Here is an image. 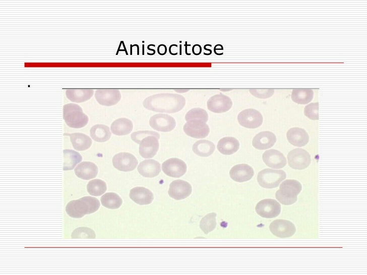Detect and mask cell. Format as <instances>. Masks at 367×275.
<instances>
[{
	"label": "cell",
	"instance_id": "35",
	"mask_svg": "<svg viewBox=\"0 0 367 275\" xmlns=\"http://www.w3.org/2000/svg\"><path fill=\"white\" fill-rule=\"evenodd\" d=\"M216 213H211L206 215L201 220L200 227L205 234H208L215 228L216 226Z\"/></svg>",
	"mask_w": 367,
	"mask_h": 275
},
{
	"label": "cell",
	"instance_id": "39",
	"mask_svg": "<svg viewBox=\"0 0 367 275\" xmlns=\"http://www.w3.org/2000/svg\"><path fill=\"white\" fill-rule=\"evenodd\" d=\"M151 135L154 136L158 139L160 138V135L157 132L145 130L138 131L133 132L131 134V138L134 142L140 144L143 139Z\"/></svg>",
	"mask_w": 367,
	"mask_h": 275
},
{
	"label": "cell",
	"instance_id": "34",
	"mask_svg": "<svg viewBox=\"0 0 367 275\" xmlns=\"http://www.w3.org/2000/svg\"><path fill=\"white\" fill-rule=\"evenodd\" d=\"M88 192L93 196H100L107 189L106 183L99 179L91 180L87 185Z\"/></svg>",
	"mask_w": 367,
	"mask_h": 275
},
{
	"label": "cell",
	"instance_id": "38",
	"mask_svg": "<svg viewBox=\"0 0 367 275\" xmlns=\"http://www.w3.org/2000/svg\"><path fill=\"white\" fill-rule=\"evenodd\" d=\"M304 115L312 120L319 119V103H311L304 109Z\"/></svg>",
	"mask_w": 367,
	"mask_h": 275
},
{
	"label": "cell",
	"instance_id": "11",
	"mask_svg": "<svg viewBox=\"0 0 367 275\" xmlns=\"http://www.w3.org/2000/svg\"><path fill=\"white\" fill-rule=\"evenodd\" d=\"M136 157L129 153L123 152L114 155L112 158L113 166L117 170L128 172L134 170L138 165Z\"/></svg>",
	"mask_w": 367,
	"mask_h": 275
},
{
	"label": "cell",
	"instance_id": "18",
	"mask_svg": "<svg viewBox=\"0 0 367 275\" xmlns=\"http://www.w3.org/2000/svg\"><path fill=\"white\" fill-rule=\"evenodd\" d=\"M158 139L154 136H148L143 139L140 144L139 153L144 158L153 157L159 149Z\"/></svg>",
	"mask_w": 367,
	"mask_h": 275
},
{
	"label": "cell",
	"instance_id": "30",
	"mask_svg": "<svg viewBox=\"0 0 367 275\" xmlns=\"http://www.w3.org/2000/svg\"><path fill=\"white\" fill-rule=\"evenodd\" d=\"M91 137L98 142H104L108 140L111 136L109 128L104 124H96L93 126L90 130Z\"/></svg>",
	"mask_w": 367,
	"mask_h": 275
},
{
	"label": "cell",
	"instance_id": "33",
	"mask_svg": "<svg viewBox=\"0 0 367 275\" xmlns=\"http://www.w3.org/2000/svg\"><path fill=\"white\" fill-rule=\"evenodd\" d=\"M100 200L103 206L112 210L119 208L123 202L120 196L114 192H107L101 196Z\"/></svg>",
	"mask_w": 367,
	"mask_h": 275
},
{
	"label": "cell",
	"instance_id": "8",
	"mask_svg": "<svg viewBox=\"0 0 367 275\" xmlns=\"http://www.w3.org/2000/svg\"><path fill=\"white\" fill-rule=\"evenodd\" d=\"M257 214L264 218L271 219L278 216L281 212V205L274 199H264L256 207Z\"/></svg>",
	"mask_w": 367,
	"mask_h": 275
},
{
	"label": "cell",
	"instance_id": "40",
	"mask_svg": "<svg viewBox=\"0 0 367 275\" xmlns=\"http://www.w3.org/2000/svg\"><path fill=\"white\" fill-rule=\"evenodd\" d=\"M249 91L255 97L261 99L269 98L274 93V90L272 89H252Z\"/></svg>",
	"mask_w": 367,
	"mask_h": 275
},
{
	"label": "cell",
	"instance_id": "32",
	"mask_svg": "<svg viewBox=\"0 0 367 275\" xmlns=\"http://www.w3.org/2000/svg\"><path fill=\"white\" fill-rule=\"evenodd\" d=\"M314 96L312 89H293L291 95L292 100L299 104H306L311 102Z\"/></svg>",
	"mask_w": 367,
	"mask_h": 275
},
{
	"label": "cell",
	"instance_id": "24",
	"mask_svg": "<svg viewBox=\"0 0 367 275\" xmlns=\"http://www.w3.org/2000/svg\"><path fill=\"white\" fill-rule=\"evenodd\" d=\"M77 177L84 180L95 178L98 173V167L91 162H82L79 164L74 170Z\"/></svg>",
	"mask_w": 367,
	"mask_h": 275
},
{
	"label": "cell",
	"instance_id": "45",
	"mask_svg": "<svg viewBox=\"0 0 367 275\" xmlns=\"http://www.w3.org/2000/svg\"><path fill=\"white\" fill-rule=\"evenodd\" d=\"M204 49L206 50H207L209 51V55H210L212 53V50L210 49H208L206 46V45L204 46Z\"/></svg>",
	"mask_w": 367,
	"mask_h": 275
},
{
	"label": "cell",
	"instance_id": "2",
	"mask_svg": "<svg viewBox=\"0 0 367 275\" xmlns=\"http://www.w3.org/2000/svg\"><path fill=\"white\" fill-rule=\"evenodd\" d=\"M99 207L98 199L88 196L70 201L66 205V211L72 218H81L85 215L95 212Z\"/></svg>",
	"mask_w": 367,
	"mask_h": 275
},
{
	"label": "cell",
	"instance_id": "17",
	"mask_svg": "<svg viewBox=\"0 0 367 275\" xmlns=\"http://www.w3.org/2000/svg\"><path fill=\"white\" fill-rule=\"evenodd\" d=\"M262 158L265 164L272 168L280 169L283 168L287 161L283 154L280 151L271 149L265 151Z\"/></svg>",
	"mask_w": 367,
	"mask_h": 275
},
{
	"label": "cell",
	"instance_id": "15",
	"mask_svg": "<svg viewBox=\"0 0 367 275\" xmlns=\"http://www.w3.org/2000/svg\"><path fill=\"white\" fill-rule=\"evenodd\" d=\"M192 188L188 182L177 179L173 181L169 185L168 194L175 200H181L188 197L191 193Z\"/></svg>",
	"mask_w": 367,
	"mask_h": 275
},
{
	"label": "cell",
	"instance_id": "23",
	"mask_svg": "<svg viewBox=\"0 0 367 275\" xmlns=\"http://www.w3.org/2000/svg\"><path fill=\"white\" fill-rule=\"evenodd\" d=\"M139 173L143 176L152 178L157 176L161 171V166L157 161L153 159L141 162L138 166Z\"/></svg>",
	"mask_w": 367,
	"mask_h": 275
},
{
	"label": "cell",
	"instance_id": "5",
	"mask_svg": "<svg viewBox=\"0 0 367 275\" xmlns=\"http://www.w3.org/2000/svg\"><path fill=\"white\" fill-rule=\"evenodd\" d=\"M286 177V173L282 170L266 168L259 172L257 181L262 187L274 188L277 187Z\"/></svg>",
	"mask_w": 367,
	"mask_h": 275
},
{
	"label": "cell",
	"instance_id": "10",
	"mask_svg": "<svg viewBox=\"0 0 367 275\" xmlns=\"http://www.w3.org/2000/svg\"><path fill=\"white\" fill-rule=\"evenodd\" d=\"M208 109L214 113H221L228 111L232 106L231 99L222 93L211 97L207 101Z\"/></svg>",
	"mask_w": 367,
	"mask_h": 275
},
{
	"label": "cell",
	"instance_id": "6",
	"mask_svg": "<svg viewBox=\"0 0 367 275\" xmlns=\"http://www.w3.org/2000/svg\"><path fill=\"white\" fill-rule=\"evenodd\" d=\"M287 159L289 166L295 170L307 168L311 162L309 153L300 148H296L290 151L287 155Z\"/></svg>",
	"mask_w": 367,
	"mask_h": 275
},
{
	"label": "cell",
	"instance_id": "37",
	"mask_svg": "<svg viewBox=\"0 0 367 275\" xmlns=\"http://www.w3.org/2000/svg\"><path fill=\"white\" fill-rule=\"evenodd\" d=\"M72 238H95L96 237L94 231L85 227H79L76 229L72 233Z\"/></svg>",
	"mask_w": 367,
	"mask_h": 275
},
{
	"label": "cell",
	"instance_id": "7",
	"mask_svg": "<svg viewBox=\"0 0 367 275\" xmlns=\"http://www.w3.org/2000/svg\"><path fill=\"white\" fill-rule=\"evenodd\" d=\"M239 123L242 126L249 128H256L262 124L263 118L258 110L246 109L241 111L237 116Z\"/></svg>",
	"mask_w": 367,
	"mask_h": 275
},
{
	"label": "cell",
	"instance_id": "44",
	"mask_svg": "<svg viewBox=\"0 0 367 275\" xmlns=\"http://www.w3.org/2000/svg\"><path fill=\"white\" fill-rule=\"evenodd\" d=\"M175 91L178 93H185L189 91V90H185V89H178V90H175Z\"/></svg>",
	"mask_w": 367,
	"mask_h": 275
},
{
	"label": "cell",
	"instance_id": "36",
	"mask_svg": "<svg viewBox=\"0 0 367 275\" xmlns=\"http://www.w3.org/2000/svg\"><path fill=\"white\" fill-rule=\"evenodd\" d=\"M185 119L187 121L192 120H200L206 122L208 120V115L205 110L201 108H194L186 113Z\"/></svg>",
	"mask_w": 367,
	"mask_h": 275
},
{
	"label": "cell",
	"instance_id": "42",
	"mask_svg": "<svg viewBox=\"0 0 367 275\" xmlns=\"http://www.w3.org/2000/svg\"><path fill=\"white\" fill-rule=\"evenodd\" d=\"M158 53L160 55H163L167 52V47L164 44H160L157 47Z\"/></svg>",
	"mask_w": 367,
	"mask_h": 275
},
{
	"label": "cell",
	"instance_id": "31",
	"mask_svg": "<svg viewBox=\"0 0 367 275\" xmlns=\"http://www.w3.org/2000/svg\"><path fill=\"white\" fill-rule=\"evenodd\" d=\"M64 170H71L80 163L82 157L77 152L72 150H64Z\"/></svg>",
	"mask_w": 367,
	"mask_h": 275
},
{
	"label": "cell",
	"instance_id": "4",
	"mask_svg": "<svg viewBox=\"0 0 367 275\" xmlns=\"http://www.w3.org/2000/svg\"><path fill=\"white\" fill-rule=\"evenodd\" d=\"M63 118L70 127L82 128L88 123V117L82 108L76 104L68 103L63 107Z\"/></svg>",
	"mask_w": 367,
	"mask_h": 275
},
{
	"label": "cell",
	"instance_id": "14",
	"mask_svg": "<svg viewBox=\"0 0 367 275\" xmlns=\"http://www.w3.org/2000/svg\"><path fill=\"white\" fill-rule=\"evenodd\" d=\"M184 130L188 135L197 139L206 137L210 131L206 122L200 120L187 121L184 126Z\"/></svg>",
	"mask_w": 367,
	"mask_h": 275
},
{
	"label": "cell",
	"instance_id": "41",
	"mask_svg": "<svg viewBox=\"0 0 367 275\" xmlns=\"http://www.w3.org/2000/svg\"><path fill=\"white\" fill-rule=\"evenodd\" d=\"M193 53L195 55H199L202 52V47L200 45L196 44L192 47Z\"/></svg>",
	"mask_w": 367,
	"mask_h": 275
},
{
	"label": "cell",
	"instance_id": "13",
	"mask_svg": "<svg viewBox=\"0 0 367 275\" xmlns=\"http://www.w3.org/2000/svg\"><path fill=\"white\" fill-rule=\"evenodd\" d=\"M150 125L154 129L159 131L167 132L174 129L176 125L173 117L166 114H156L149 120Z\"/></svg>",
	"mask_w": 367,
	"mask_h": 275
},
{
	"label": "cell",
	"instance_id": "21",
	"mask_svg": "<svg viewBox=\"0 0 367 275\" xmlns=\"http://www.w3.org/2000/svg\"><path fill=\"white\" fill-rule=\"evenodd\" d=\"M288 141L292 145L302 147L306 145L309 141L307 131L303 128L295 127L289 129L286 133Z\"/></svg>",
	"mask_w": 367,
	"mask_h": 275
},
{
	"label": "cell",
	"instance_id": "16",
	"mask_svg": "<svg viewBox=\"0 0 367 275\" xmlns=\"http://www.w3.org/2000/svg\"><path fill=\"white\" fill-rule=\"evenodd\" d=\"M121 97L120 91L117 89H98L95 93L97 101L100 104L107 106L117 104Z\"/></svg>",
	"mask_w": 367,
	"mask_h": 275
},
{
	"label": "cell",
	"instance_id": "25",
	"mask_svg": "<svg viewBox=\"0 0 367 275\" xmlns=\"http://www.w3.org/2000/svg\"><path fill=\"white\" fill-rule=\"evenodd\" d=\"M217 148L221 154L230 155L234 154L238 150L239 143L235 138L227 136L223 138L219 141Z\"/></svg>",
	"mask_w": 367,
	"mask_h": 275
},
{
	"label": "cell",
	"instance_id": "22",
	"mask_svg": "<svg viewBox=\"0 0 367 275\" xmlns=\"http://www.w3.org/2000/svg\"><path fill=\"white\" fill-rule=\"evenodd\" d=\"M130 197L136 203L146 205L152 202L154 199L152 192L144 187H136L130 192Z\"/></svg>",
	"mask_w": 367,
	"mask_h": 275
},
{
	"label": "cell",
	"instance_id": "9",
	"mask_svg": "<svg viewBox=\"0 0 367 275\" xmlns=\"http://www.w3.org/2000/svg\"><path fill=\"white\" fill-rule=\"evenodd\" d=\"M269 229L274 235L281 238L290 237L296 232L295 227L292 222L283 219L273 221L269 226Z\"/></svg>",
	"mask_w": 367,
	"mask_h": 275
},
{
	"label": "cell",
	"instance_id": "12",
	"mask_svg": "<svg viewBox=\"0 0 367 275\" xmlns=\"http://www.w3.org/2000/svg\"><path fill=\"white\" fill-rule=\"evenodd\" d=\"M187 165L182 160L172 158L166 160L162 165V170L167 175L174 178H179L187 171Z\"/></svg>",
	"mask_w": 367,
	"mask_h": 275
},
{
	"label": "cell",
	"instance_id": "3",
	"mask_svg": "<svg viewBox=\"0 0 367 275\" xmlns=\"http://www.w3.org/2000/svg\"><path fill=\"white\" fill-rule=\"evenodd\" d=\"M302 187L300 183L294 179H287L281 183L275 193L276 199L282 204L290 205L297 200V195Z\"/></svg>",
	"mask_w": 367,
	"mask_h": 275
},
{
	"label": "cell",
	"instance_id": "26",
	"mask_svg": "<svg viewBox=\"0 0 367 275\" xmlns=\"http://www.w3.org/2000/svg\"><path fill=\"white\" fill-rule=\"evenodd\" d=\"M133 127V124L131 120L126 118H120L112 123L111 130L115 135H124L130 133Z\"/></svg>",
	"mask_w": 367,
	"mask_h": 275
},
{
	"label": "cell",
	"instance_id": "1",
	"mask_svg": "<svg viewBox=\"0 0 367 275\" xmlns=\"http://www.w3.org/2000/svg\"><path fill=\"white\" fill-rule=\"evenodd\" d=\"M186 104L185 97L178 94L160 93L150 96L143 102V106L155 112L173 113L181 110Z\"/></svg>",
	"mask_w": 367,
	"mask_h": 275
},
{
	"label": "cell",
	"instance_id": "19",
	"mask_svg": "<svg viewBox=\"0 0 367 275\" xmlns=\"http://www.w3.org/2000/svg\"><path fill=\"white\" fill-rule=\"evenodd\" d=\"M254 175L253 169L246 164L234 165L229 172L230 178L238 182H243L250 180Z\"/></svg>",
	"mask_w": 367,
	"mask_h": 275
},
{
	"label": "cell",
	"instance_id": "43",
	"mask_svg": "<svg viewBox=\"0 0 367 275\" xmlns=\"http://www.w3.org/2000/svg\"><path fill=\"white\" fill-rule=\"evenodd\" d=\"M223 50V47L221 44H216L214 47V52L215 54L216 53L217 51Z\"/></svg>",
	"mask_w": 367,
	"mask_h": 275
},
{
	"label": "cell",
	"instance_id": "28",
	"mask_svg": "<svg viewBox=\"0 0 367 275\" xmlns=\"http://www.w3.org/2000/svg\"><path fill=\"white\" fill-rule=\"evenodd\" d=\"M93 93L94 90L92 89H67L66 91L67 98L76 103L85 102L90 99Z\"/></svg>",
	"mask_w": 367,
	"mask_h": 275
},
{
	"label": "cell",
	"instance_id": "27",
	"mask_svg": "<svg viewBox=\"0 0 367 275\" xmlns=\"http://www.w3.org/2000/svg\"><path fill=\"white\" fill-rule=\"evenodd\" d=\"M70 136V141L75 150L81 151L90 147L92 140L89 136L82 133L67 134Z\"/></svg>",
	"mask_w": 367,
	"mask_h": 275
},
{
	"label": "cell",
	"instance_id": "29",
	"mask_svg": "<svg viewBox=\"0 0 367 275\" xmlns=\"http://www.w3.org/2000/svg\"><path fill=\"white\" fill-rule=\"evenodd\" d=\"M215 145L211 141L202 140L196 142L193 146V151L197 155L201 157H208L215 150Z\"/></svg>",
	"mask_w": 367,
	"mask_h": 275
},
{
	"label": "cell",
	"instance_id": "20",
	"mask_svg": "<svg viewBox=\"0 0 367 275\" xmlns=\"http://www.w3.org/2000/svg\"><path fill=\"white\" fill-rule=\"evenodd\" d=\"M276 142L274 133L269 131L258 133L253 138L252 145L258 150H266L271 148Z\"/></svg>",
	"mask_w": 367,
	"mask_h": 275
}]
</instances>
